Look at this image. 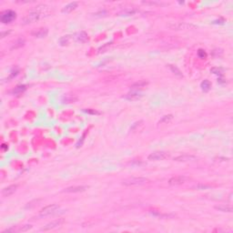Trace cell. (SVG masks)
<instances>
[{
  "label": "cell",
  "mask_w": 233,
  "mask_h": 233,
  "mask_svg": "<svg viewBox=\"0 0 233 233\" xmlns=\"http://www.w3.org/2000/svg\"><path fill=\"white\" fill-rule=\"evenodd\" d=\"M197 158L193 155H188V154H183V155H179L178 157L174 158L175 161H178V162H188V161H194L196 160Z\"/></svg>",
  "instance_id": "10"
},
{
  "label": "cell",
  "mask_w": 233,
  "mask_h": 233,
  "mask_svg": "<svg viewBox=\"0 0 233 233\" xmlns=\"http://www.w3.org/2000/svg\"><path fill=\"white\" fill-rule=\"evenodd\" d=\"M69 41H70V36H63V37H61V38H60L59 43H60V45H61V46H66V45H68V44L69 43Z\"/></svg>",
  "instance_id": "26"
},
{
  "label": "cell",
  "mask_w": 233,
  "mask_h": 233,
  "mask_svg": "<svg viewBox=\"0 0 233 233\" xmlns=\"http://www.w3.org/2000/svg\"><path fill=\"white\" fill-rule=\"evenodd\" d=\"M168 27L172 30H190V29H196L198 26L194 24L178 22V23L169 24Z\"/></svg>",
  "instance_id": "4"
},
{
  "label": "cell",
  "mask_w": 233,
  "mask_h": 233,
  "mask_svg": "<svg viewBox=\"0 0 233 233\" xmlns=\"http://www.w3.org/2000/svg\"><path fill=\"white\" fill-rule=\"evenodd\" d=\"M173 119V115L169 114V115H166V116L162 117L159 121V125H163V124H168L169 123L171 120Z\"/></svg>",
  "instance_id": "20"
},
{
  "label": "cell",
  "mask_w": 233,
  "mask_h": 233,
  "mask_svg": "<svg viewBox=\"0 0 233 233\" xmlns=\"http://www.w3.org/2000/svg\"><path fill=\"white\" fill-rule=\"evenodd\" d=\"M48 34V29L46 27H41L38 29H36L34 31L31 32V35L35 37H38V38H43L46 37Z\"/></svg>",
  "instance_id": "12"
},
{
  "label": "cell",
  "mask_w": 233,
  "mask_h": 233,
  "mask_svg": "<svg viewBox=\"0 0 233 233\" xmlns=\"http://www.w3.org/2000/svg\"><path fill=\"white\" fill-rule=\"evenodd\" d=\"M167 158H169L168 153L164 151H156L149 155L148 159L149 160H163Z\"/></svg>",
  "instance_id": "8"
},
{
  "label": "cell",
  "mask_w": 233,
  "mask_h": 233,
  "mask_svg": "<svg viewBox=\"0 0 233 233\" xmlns=\"http://www.w3.org/2000/svg\"><path fill=\"white\" fill-rule=\"evenodd\" d=\"M17 188V185H11V186L7 187V188H3V190H2V195H3L4 197H9L10 195H12L13 193L16 192Z\"/></svg>",
  "instance_id": "14"
},
{
  "label": "cell",
  "mask_w": 233,
  "mask_h": 233,
  "mask_svg": "<svg viewBox=\"0 0 233 233\" xmlns=\"http://www.w3.org/2000/svg\"><path fill=\"white\" fill-rule=\"evenodd\" d=\"M137 11H138V10L135 9V8H126V9L122 10L120 13H118V15H119V16H123V17H128V16H133V15H135V14L137 13Z\"/></svg>",
  "instance_id": "17"
},
{
  "label": "cell",
  "mask_w": 233,
  "mask_h": 233,
  "mask_svg": "<svg viewBox=\"0 0 233 233\" xmlns=\"http://www.w3.org/2000/svg\"><path fill=\"white\" fill-rule=\"evenodd\" d=\"M78 100V97L76 95H72V94H67L63 97L62 98V102L65 104H70V103H74Z\"/></svg>",
  "instance_id": "16"
},
{
  "label": "cell",
  "mask_w": 233,
  "mask_h": 233,
  "mask_svg": "<svg viewBox=\"0 0 233 233\" xmlns=\"http://www.w3.org/2000/svg\"><path fill=\"white\" fill-rule=\"evenodd\" d=\"M169 69L171 70V72H172L173 74H175L176 76H178V77H179V78L183 77L181 71L178 69L176 66H174V65H169Z\"/></svg>",
  "instance_id": "23"
},
{
  "label": "cell",
  "mask_w": 233,
  "mask_h": 233,
  "mask_svg": "<svg viewBox=\"0 0 233 233\" xmlns=\"http://www.w3.org/2000/svg\"><path fill=\"white\" fill-rule=\"evenodd\" d=\"M78 2H71L69 4L66 5L63 8H62V13L64 14H69L70 12H72L73 10H75L78 7Z\"/></svg>",
  "instance_id": "15"
},
{
  "label": "cell",
  "mask_w": 233,
  "mask_h": 233,
  "mask_svg": "<svg viewBox=\"0 0 233 233\" xmlns=\"http://www.w3.org/2000/svg\"><path fill=\"white\" fill-rule=\"evenodd\" d=\"M88 188V186H74L67 188L63 190L65 193H77V192H83Z\"/></svg>",
  "instance_id": "11"
},
{
  "label": "cell",
  "mask_w": 233,
  "mask_h": 233,
  "mask_svg": "<svg viewBox=\"0 0 233 233\" xmlns=\"http://www.w3.org/2000/svg\"><path fill=\"white\" fill-rule=\"evenodd\" d=\"M210 71L213 74H216V75H222V69H219V68H214V69H212Z\"/></svg>",
  "instance_id": "30"
},
{
  "label": "cell",
  "mask_w": 233,
  "mask_h": 233,
  "mask_svg": "<svg viewBox=\"0 0 233 233\" xmlns=\"http://www.w3.org/2000/svg\"><path fill=\"white\" fill-rule=\"evenodd\" d=\"M59 210H60V206L58 205V204L48 205V206L45 207L44 209H42V210L39 211L38 217L39 218H46V217H48V216L55 215V214L58 213Z\"/></svg>",
  "instance_id": "3"
},
{
  "label": "cell",
  "mask_w": 233,
  "mask_h": 233,
  "mask_svg": "<svg viewBox=\"0 0 233 233\" xmlns=\"http://www.w3.org/2000/svg\"><path fill=\"white\" fill-rule=\"evenodd\" d=\"M64 223H65V220H64V219H58V220H56V221H53L47 223L46 226H44V227L41 229V231H51V230L57 229L58 227L62 226Z\"/></svg>",
  "instance_id": "6"
},
{
  "label": "cell",
  "mask_w": 233,
  "mask_h": 233,
  "mask_svg": "<svg viewBox=\"0 0 233 233\" xmlns=\"http://www.w3.org/2000/svg\"><path fill=\"white\" fill-rule=\"evenodd\" d=\"M9 33H10V31H4V32H2V33H1V38H4L6 36L8 35Z\"/></svg>",
  "instance_id": "31"
},
{
  "label": "cell",
  "mask_w": 233,
  "mask_h": 233,
  "mask_svg": "<svg viewBox=\"0 0 233 233\" xmlns=\"http://www.w3.org/2000/svg\"><path fill=\"white\" fill-rule=\"evenodd\" d=\"M188 179V178L184 176V175H179V176H176V177H173L171 178L169 180V184L170 186H178V185H181L183 183L186 182V180Z\"/></svg>",
  "instance_id": "7"
},
{
  "label": "cell",
  "mask_w": 233,
  "mask_h": 233,
  "mask_svg": "<svg viewBox=\"0 0 233 233\" xmlns=\"http://www.w3.org/2000/svg\"><path fill=\"white\" fill-rule=\"evenodd\" d=\"M26 89V87L25 85H20V86H17L14 90H13V94L14 95H20L22 94Z\"/></svg>",
  "instance_id": "24"
},
{
  "label": "cell",
  "mask_w": 233,
  "mask_h": 233,
  "mask_svg": "<svg viewBox=\"0 0 233 233\" xmlns=\"http://www.w3.org/2000/svg\"><path fill=\"white\" fill-rule=\"evenodd\" d=\"M74 37H75L76 41L80 42V43H86V42H88V39H89L88 34H87L86 32H84V31H80V32L77 33L76 35L74 36Z\"/></svg>",
  "instance_id": "13"
},
{
  "label": "cell",
  "mask_w": 233,
  "mask_h": 233,
  "mask_svg": "<svg viewBox=\"0 0 233 233\" xmlns=\"http://www.w3.org/2000/svg\"><path fill=\"white\" fill-rule=\"evenodd\" d=\"M211 188V186L204 185V184H198V185L193 187V188H195L197 190H204V189H208V188Z\"/></svg>",
  "instance_id": "27"
},
{
  "label": "cell",
  "mask_w": 233,
  "mask_h": 233,
  "mask_svg": "<svg viewBox=\"0 0 233 233\" xmlns=\"http://www.w3.org/2000/svg\"><path fill=\"white\" fill-rule=\"evenodd\" d=\"M149 84V82L148 81H145V80H140L139 82H136V83H134L133 85H131V88L132 89H137V88H144V87H146L147 85Z\"/></svg>",
  "instance_id": "21"
},
{
  "label": "cell",
  "mask_w": 233,
  "mask_h": 233,
  "mask_svg": "<svg viewBox=\"0 0 233 233\" xmlns=\"http://www.w3.org/2000/svg\"><path fill=\"white\" fill-rule=\"evenodd\" d=\"M25 43H26V40H25V38L23 37H20V38H18L13 45H12L11 49H17V48H20V47H22L25 45Z\"/></svg>",
  "instance_id": "18"
},
{
  "label": "cell",
  "mask_w": 233,
  "mask_h": 233,
  "mask_svg": "<svg viewBox=\"0 0 233 233\" xmlns=\"http://www.w3.org/2000/svg\"><path fill=\"white\" fill-rule=\"evenodd\" d=\"M200 87H201V89L204 92H208V91H210V88H211V84H210V82L209 80H204V81L201 82Z\"/></svg>",
  "instance_id": "22"
},
{
  "label": "cell",
  "mask_w": 233,
  "mask_h": 233,
  "mask_svg": "<svg viewBox=\"0 0 233 233\" xmlns=\"http://www.w3.org/2000/svg\"><path fill=\"white\" fill-rule=\"evenodd\" d=\"M17 18V13L13 10H5L0 14V21L4 24H9Z\"/></svg>",
  "instance_id": "5"
},
{
  "label": "cell",
  "mask_w": 233,
  "mask_h": 233,
  "mask_svg": "<svg viewBox=\"0 0 233 233\" xmlns=\"http://www.w3.org/2000/svg\"><path fill=\"white\" fill-rule=\"evenodd\" d=\"M215 209L221 212H232V207L229 206V205H219V206H215Z\"/></svg>",
  "instance_id": "19"
},
{
  "label": "cell",
  "mask_w": 233,
  "mask_h": 233,
  "mask_svg": "<svg viewBox=\"0 0 233 233\" xmlns=\"http://www.w3.org/2000/svg\"><path fill=\"white\" fill-rule=\"evenodd\" d=\"M31 229H32L31 225H24V226L17 228V232H26V231H29Z\"/></svg>",
  "instance_id": "25"
},
{
  "label": "cell",
  "mask_w": 233,
  "mask_h": 233,
  "mask_svg": "<svg viewBox=\"0 0 233 233\" xmlns=\"http://www.w3.org/2000/svg\"><path fill=\"white\" fill-rule=\"evenodd\" d=\"M18 72H19V70L17 69H13L11 71V74H10V76H9V77H8V78H7V79H8V80H9V79H12V78H13L14 77H16V76H17V75H18Z\"/></svg>",
  "instance_id": "29"
},
{
  "label": "cell",
  "mask_w": 233,
  "mask_h": 233,
  "mask_svg": "<svg viewBox=\"0 0 233 233\" xmlns=\"http://www.w3.org/2000/svg\"><path fill=\"white\" fill-rule=\"evenodd\" d=\"M150 182V179L142 177H132L126 178L122 181V184L124 186H142Z\"/></svg>",
  "instance_id": "2"
},
{
  "label": "cell",
  "mask_w": 233,
  "mask_h": 233,
  "mask_svg": "<svg viewBox=\"0 0 233 233\" xmlns=\"http://www.w3.org/2000/svg\"><path fill=\"white\" fill-rule=\"evenodd\" d=\"M198 58H201V59H204V58H207V53L203 50V49H198Z\"/></svg>",
  "instance_id": "28"
},
{
  "label": "cell",
  "mask_w": 233,
  "mask_h": 233,
  "mask_svg": "<svg viewBox=\"0 0 233 233\" xmlns=\"http://www.w3.org/2000/svg\"><path fill=\"white\" fill-rule=\"evenodd\" d=\"M143 97V93H141L140 91H137V90H134V91H131L128 93L124 98L127 99V100H129V101H136V100H139L141 97Z\"/></svg>",
  "instance_id": "9"
},
{
  "label": "cell",
  "mask_w": 233,
  "mask_h": 233,
  "mask_svg": "<svg viewBox=\"0 0 233 233\" xmlns=\"http://www.w3.org/2000/svg\"><path fill=\"white\" fill-rule=\"evenodd\" d=\"M50 12H51V9L48 6L39 5V6L36 7V8L31 10L24 17L23 24L24 25H28V24L34 23L36 21H38L44 17H48Z\"/></svg>",
  "instance_id": "1"
}]
</instances>
